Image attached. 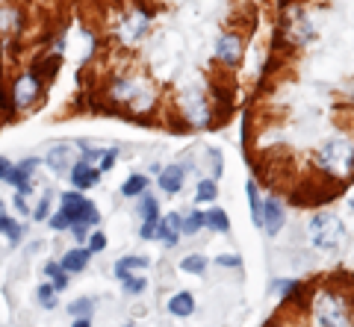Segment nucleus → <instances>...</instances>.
<instances>
[{
    "mask_svg": "<svg viewBox=\"0 0 354 327\" xmlns=\"http://www.w3.org/2000/svg\"><path fill=\"white\" fill-rule=\"evenodd\" d=\"M316 162L325 174H330V177H348L354 171V145L346 139H330L319 148Z\"/></svg>",
    "mask_w": 354,
    "mask_h": 327,
    "instance_id": "obj_1",
    "label": "nucleus"
},
{
    "mask_svg": "<svg viewBox=\"0 0 354 327\" xmlns=\"http://www.w3.org/2000/svg\"><path fill=\"white\" fill-rule=\"evenodd\" d=\"M310 242L319 250H337L346 242V224L330 212H319L310 221Z\"/></svg>",
    "mask_w": 354,
    "mask_h": 327,
    "instance_id": "obj_2",
    "label": "nucleus"
},
{
    "mask_svg": "<svg viewBox=\"0 0 354 327\" xmlns=\"http://www.w3.org/2000/svg\"><path fill=\"white\" fill-rule=\"evenodd\" d=\"M44 89V80L39 77L36 71H18V77L9 86V103L18 112V109H27L39 101V95Z\"/></svg>",
    "mask_w": 354,
    "mask_h": 327,
    "instance_id": "obj_3",
    "label": "nucleus"
},
{
    "mask_svg": "<svg viewBox=\"0 0 354 327\" xmlns=\"http://www.w3.org/2000/svg\"><path fill=\"white\" fill-rule=\"evenodd\" d=\"M59 210L71 218V224L77 221H83V224H97L101 221V212H97V206L83 198V192H62L59 195Z\"/></svg>",
    "mask_w": 354,
    "mask_h": 327,
    "instance_id": "obj_4",
    "label": "nucleus"
},
{
    "mask_svg": "<svg viewBox=\"0 0 354 327\" xmlns=\"http://www.w3.org/2000/svg\"><path fill=\"white\" fill-rule=\"evenodd\" d=\"M316 319L325 327H346V301L334 292H322L316 298Z\"/></svg>",
    "mask_w": 354,
    "mask_h": 327,
    "instance_id": "obj_5",
    "label": "nucleus"
},
{
    "mask_svg": "<svg viewBox=\"0 0 354 327\" xmlns=\"http://www.w3.org/2000/svg\"><path fill=\"white\" fill-rule=\"evenodd\" d=\"M36 168H39V159H32V157L21 159L18 166H12V171H9L6 183L12 189H18V195H24V198H27L30 192H36V189H32V174H36Z\"/></svg>",
    "mask_w": 354,
    "mask_h": 327,
    "instance_id": "obj_6",
    "label": "nucleus"
},
{
    "mask_svg": "<svg viewBox=\"0 0 354 327\" xmlns=\"http://www.w3.org/2000/svg\"><path fill=\"white\" fill-rule=\"evenodd\" d=\"M44 162H48V168H50V171H57V174L71 171V168L77 166V148L68 145V141H59V145H53V148L48 150Z\"/></svg>",
    "mask_w": 354,
    "mask_h": 327,
    "instance_id": "obj_7",
    "label": "nucleus"
},
{
    "mask_svg": "<svg viewBox=\"0 0 354 327\" xmlns=\"http://www.w3.org/2000/svg\"><path fill=\"white\" fill-rule=\"evenodd\" d=\"M216 57L225 62V65H239V59H242V39L239 36H234V32H225V36L218 39V45H216Z\"/></svg>",
    "mask_w": 354,
    "mask_h": 327,
    "instance_id": "obj_8",
    "label": "nucleus"
},
{
    "mask_svg": "<svg viewBox=\"0 0 354 327\" xmlns=\"http://www.w3.org/2000/svg\"><path fill=\"white\" fill-rule=\"evenodd\" d=\"M68 174H71L74 189H92V186H97V180H101V171H97L92 162H86V159H77V166Z\"/></svg>",
    "mask_w": 354,
    "mask_h": 327,
    "instance_id": "obj_9",
    "label": "nucleus"
},
{
    "mask_svg": "<svg viewBox=\"0 0 354 327\" xmlns=\"http://www.w3.org/2000/svg\"><path fill=\"white\" fill-rule=\"evenodd\" d=\"M260 227H266V233L269 236H274L283 227V206H281L278 198H269L263 204V224Z\"/></svg>",
    "mask_w": 354,
    "mask_h": 327,
    "instance_id": "obj_10",
    "label": "nucleus"
},
{
    "mask_svg": "<svg viewBox=\"0 0 354 327\" xmlns=\"http://www.w3.org/2000/svg\"><path fill=\"white\" fill-rule=\"evenodd\" d=\"M88 259H92V250L88 248H71V250H65V257L59 259V268L65 275H74V271H83L88 266Z\"/></svg>",
    "mask_w": 354,
    "mask_h": 327,
    "instance_id": "obj_11",
    "label": "nucleus"
},
{
    "mask_svg": "<svg viewBox=\"0 0 354 327\" xmlns=\"http://www.w3.org/2000/svg\"><path fill=\"white\" fill-rule=\"evenodd\" d=\"M148 30V15H142V12H136V15H127L124 18V24H121V41H124V45H133V41H136L142 32Z\"/></svg>",
    "mask_w": 354,
    "mask_h": 327,
    "instance_id": "obj_12",
    "label": "nucleus"
},
{
    "mask_svg": "<svg viewBox=\"0 0 354 327\" xmlns=\"http://www.w3.org/2000/svg\"><path fill=\"white\" fill-rule=\"evenodd\" d=\"M180 233H183V218L177 215V212H169V215H165L162 221H160V227H157V236H162L165 245H177Z\"/></svg>",
    "mask_w": 354,
    "mask_h": 327,
    "instance_id": "obj_13",
    "label": "nucleus"
},
{
    "mask_svg": "<svg viewBox=\"0 0 354 327\" xmlns=\"http://www.w3.org/2000/svg\"><path fill=\"white\" fill-rule=\"evenodd\" d=\"M183 180H186V166H169L160 174V189L174 195V192L183 189Z\"/></svg>",
    "mask_w": 354,
    "mask_h": 327,
    "instance_id": "obj_14",
    "label": "nucleus"
},
{
    "mask_svg": "<svg viewBox=\"0 0 354 327\" xmlns=\"http://www.w3.org/2000/svg\"><path fill=\"white\" fill-rule=\"evenodd\" d=\"M0 233L9 239V245H18L21 236H24V227H21L15 218L6 212V204H3V201H0Z\"/></svg>",
    "mask_w": 354,
    "mask_h": 327,
    "instance_id": "obj_15",
    "label": "nucleus"
},
{
    "mask_svg": "<svg viewBox=\"0 0 354 327\" xmlns=\"http://www.w3.org/2000/svg\"><path fill=\"white\" fill-rule=\"evenodd\" d=\"M195 310V298L189 292H177V295L169 298V313L177 315V319H186V315H192Z\"/></svg>",
    "mask_w": 354,
    "mask_h": 327,
    "instance_id": "obj_16",
    "label": "nucleus"
},
{
    "mask_svg": "<svg viewBox=\"0 0 354 327\" xmlns=\"http://www.w3.org/2000/svg\"><path fill=\"white\" fill-rule=\"evenodd\" d=\"M59 65H62V57L59 53H50V57H44V59H36V71L41 80H53L57 77V71H59Z\"/></svg>",
    "mask_w": 354,
    "mask_h": 327,
    "instance_id": "obj_17",
    "label": "nucleus"
},
{
    "mask_svg": "<svg viewBox=\"0 0 354 327\" xmlns=\"http://www.w3.org/2000/svg\"><path fill=\"white\" fill-rule=\"evenodd\" d=\"M148 189V177L145 174H130V177L121 183V195H127V198H142Z\"/></svg>",
    "mask_w": 354,
    "mask_h": 327,
    "instance_id": "obj_18",
    "label": "nucleus"
},
{
    "mask_svg": "<svg viewBox=\"0 0 354 327\" xmlns=\"http://www.w3.org/2000/svg\"><path fill=\"white\" fill-rule=\"evenodd\" d=\"M136 268H148V259L145 257H121L118 263H115V275L118 277H127Z\"/></svg>",
    "mask_w": 354,
    "mask_h": 327,
    "instance_id": "obj_19",
    "label": "nucleus"
},
{
    "mask_svg": "<svg viewBox=\"0 0 354 327\" xmlns=\"http://www.w3.org/2000/svg\"><path fill=\"white\" fill-rule=\"evenodd\" d=\"M44 275L50 277V286H53V292H57V295L68 289V275H65V271H62L57 263H48V266H44Z\"/></svg>",
    "mask_w": 354,
    "mask_h": 327,
    "instance_id": "obj_20",
    "label": "nucleus"
},
{
    "mask_svg": "<svg viewBox=\"0 0 354 327\" xmlns=\"http://www.w3.org/2000/svg\"><path fill=\"white\" fill-rule=\"evenodd\" d=\"M50 201H53V192L50 189H44V195L39 198V204L30 210V215L36 218V221H48V212H50Z\"/></svg>",
    "mask_w": 354,
    "mask_h": 327,
    "instance_id": "obj_21",
    "label": "nucleus"
},
{
    "mask_svg": "<svg viewBox=\"0 0 354 327\" xmlns=\"http://www.w3.org/2000/svg\"><path fill=\"white\" fill-rule=\"evenodd\" d=\"M204 218H207V227H213V230H218V233H225L227 227H230L225 210H207Z\"/></svg>",
    "mask_w": 354,
    "mask_h": 327,
    "instance_id": "obj_22",
    "label": "nucleus"
},
{
    "mask_svg": "<svg viewBox=\"0 0 354 327\" xmlns=\"http://www.w3.org/2000/svg\"><path fill=\"white\" fill-rule=\"evenodd\" d=\"M180 268H183V271H189V275H204L207 257H201V254H189L186 259H180Z\"/></svg>",
    "mask_w": 354,
    "mask_h": 327,
    "instance_id": "obj_23",
    "label": "nucleus"
},
{
    "mask_svg": "<svg viewBox=\"0 0 354 327\" xmlns=\"http://www.w3.org/2000/svg\"><path fill=\"white\" fill-rule=\"evenodd\" d=\"M216 195H218L216 180H201V183H198V192H195V201L207 204V201H216Z\"/></svg>",
    "mask_w": 354,
    "mask_h": 327,
    "instance_id": "obj_24",
    "label": "nucleus"
},
{
    "mask_svg": "<svg viewBox=\"0 0 354 327\" xmlns=\"http://www.w3.org/2000/svg\"><path fill=\"white\" fill-rule=\"evenodd\" d=\"M139 215H142V221H148V218H160V204L151 198V195H142V201H139Z\"/></svg>",
    "mask_w": 354,
    "mask_h": 327,
    "instance_id": "obj_25",
    "label": "nucleus"
},
{
    "mask_svg": "<svg viewBox=\"0 0 354 327\" xmlns=\"http://www.w3.org/2000/svg\"><path fill=\"white\" fill-rule=\"evenodd\" d=\"M92 310H95V301H92V298H77L71 307H68V313L77 315V319H88V315H92Z\"/></svg>",
    "mask_w": 354,
    "mask_h": 327,
    "instance_id": "obj_26",
    "label": "nucleus"
},
{
    "mask_svg": "<svg viewBox=\"0 0 354 327\" xmlns=\"http://www.w3.org/2000/svg\"><path fill=\"white\" fill-rule=\"evenodd\" d=\"M248 201H251V218H254V224H263V204L257 198V186H254V183H248Z\"/></svg>",
    "mask_w": 354,
    "mask_h": 327,
    "instance_id": "obj_27",
    "label": "nucleus"
},
{
    "mask_svg": "<svg viewBox=\"0 0 354 327\" xmlns=\"http://www.w3.org/2000/svg\"><path fill=\"white\" fill-rule=\"evenodd\" d=\"M36 298L41 301V307H48V310L57 307V292H53L50 283H41V286L36 289Z\"/></svg>",
    "mask_w": 354,
    "mask_h": 327,
    "instance_id": "obj_28",
    "label": "nucleus"
},
{
    "mask_svg": "<svg viewBox=\"0 0 354 327\" xmlns=\"http://www.w3.org/2000/svg\"><path fill=\"white\" fill-rule=\"evenodd\" d=\"M121 280H124V292H130V295H139V292H145V286H148V280L139 275H127Z\"/></svg>",
    "mask_w": 354,
    "mask_h": 327,
    "instance_id": "obj_29",
    "label": "nucleus"
},
{
    "mask_svg": "<svg viewBox=\"0 0 354 327\" xmlns=\"http://www.w3.org/2000/svg\"><path fill=\"white\" fill-rule=\"evenodd\" d=\"M115 157H118V150L115 148H109V150H101V154H97V171H109L115 166Z\"/></svg>",
    "mask_w": 354,
    "mask_h": 327,
    "instance_id": "obj_30",
    "label": "nucleus"
},
{
    "mask_svg": "<svg viewBox=\"0 0 354 327\" xmlns=\"http://www.w3.org/2000/svg\"><path fill=\"white\" fill-rule=\"evenodd\" d=\"M201 227H207L204 212H192V215L183 221V233H195V230H201Z\"/></svg>",
    "mask_w": 354,
    "mask_h": 327,
    "instance_id": "obj_31",
    "label": "nucleus"
},
{
    "mask_svg": "<svg viewBox=\"0 0 354 327\" xmlns=\"http://www.w3.org/2000/svg\"><path fill=\"white\" fill-rule=\"evenodd\" d=\"M48 224L53 227V230H68V227H71V218L59 210L57 215H48Z\"/></svg>",
    "mask_w": 354,
    "mask_h": 327,
    "instance_id": "obj_32",
    "label": "nucleus"
},
{
    "mask_svg": "<svg viewBox=\"0 0 354 327\" xmlns=\"http://www.w3.org/2000/svg\"><path fill=\"white\" fill-rule=\"evenodd\" d=\"M104 248H106V236L104 233H88V250H92V254H101Z\"/></svg>",
    "mask_w": 354,
    "mask_h": 327,
    "instance_id": "obj_33",
    "label": "nucleus"
},
{
    "mask_svg": "<svg viewBox=\"0 0 354 327\" xmlns=\"http://www.w3.org/2000/svg\"><path fill=\"white\" fill-rule=\"evenodd\" d=\"M157 227H160V218H148V221H142V239H153L157 236Z\"/></svg>",
    "mask_w": 354,
    "mask_h": 327,
    "instance_id": "obj_34",
    "label": "nucleus"
},
{
    "mask_svg": "<svg viewBox=\"0 0 354 327\" xmlns=\"http://www.w3.org/2000/svg\"><path fill=\"white\" fill-rule=\"evenodd\" d=\"M88 227H92V224H83V221L71 224V233H74L77 242H86V239H88Z\"/></svg>",
    "mask_w": 354,
    "mask_h": 327,
    "instance_id": "obj_35",
    "label": "nucleus"
},
{
    "mask_svg": "<svg viewBox=\"0 0 354 327\" xmlns=\"http://www.w3.org/2000/svg\"><path fill=\"white\" fill-rule=\"evenodd\" d=\"M15 210L21 212V215H30V206H27V201H24V195H15Z\"/></svg>",
    "mask_w": 354,
    "mask_h": 327,
    "instance_id": "obj_36",
    "label": "nucleus"
},
{
    "mask_svg": "<svg viewBox=\"0 0 354 327\" xmlns=\"http://www.w3.org/2000/svg\"><path fill=\"white\" fill-rule=\"evenodd\" d=\"M216 263H218V266H230V268H236V266H239V257H234V254L225 257V254H221V257L216 259Z\"/></svg>",
    "mask_w": 354,
    "mask_h": 327,
    "instance_id": "obj_37",
    "label": "nucleus"
},
{
    "mask_svg": "<svg viewBox=\"0 0 354 327\" xmlns=\"http://www.w3.org/2000/svg\"><path fill=\"white\" fill-rule=\"evenodd\" d=\"M9 171H12V162H9L6 157H0V180H6Z\"/></svg>",
    "mask_w": 354,
    "mask_h": 327,
    "instance_id": "obj_38",
    "label": "nucleus"
},
{
    "mask_svg": "<svg viewBox=\"0 0 354 327\" xmlns=\"http://www.w3.org/2000/svg\"><path fill=\"white\" fill-rule=\"evenodd\" d=\"M71 327H92V321H88V319H77Z\"/></svg>",
    "mask_w": 354,
    "mask_h": 327,
    "instance_id": "obj_39",
    "label": "nucleus"
},
{
    "mask_svg": "<svg viewBox=\"0 0 354 327\" xmlns=\"http://www.w3.org/2000/svg\"><path fill=\"white\" fill-rule=\"evenodd\" d=\"M351 97H354V86H351Z\"/></svg>",
    "mask_w": 354,
    "mask_h": 327,
    "instance_id": "obj_40",
    "label": "nucleus"
},
{
    "mask_svg": "<svg viewBox=\"0 0 354 327\" xmlns=\"http://www.w3.org/2000/svg\"><path fill=\"white\" fill-rule=\"evenodd\" d=\"M124 327H133V324H124Z\"/></svg>",
    "mask_w": 354,
    "mask_h": 327,
    "instance_id": "obj_41",
    "label": "nucleus"
}]
</instances>
